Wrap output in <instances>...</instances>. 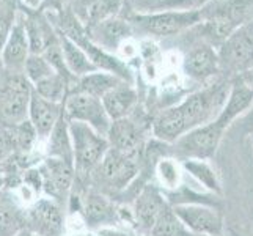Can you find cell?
Wrapping results in <instances>:
<instances>
[{
    "instance_id": "40",
    "label": "cell",
    "mask_w": 253,
    "mask_h": 236,
    "mask_svg": "<svg viewBox=\"0 0 253 236\" xmlns=\"http://www.w3.org/2000/svg\"><path fill=\"white\" fill-rule=\"evenodd\" d=\"M148 236H151V235H148Z\"/></svg>"
},
{
    "instance_id": "23",
    "label": "cell",
    "mask_w": 253,
    "mask_h": 236,
    "mask_svg": "<svg viewBox=\"0 0 253 236\" xmlns=\"http://www.w3.org/2000/svg\"><path fill=\"white\" fill-rule=\"evenodd\" d=\"M25 230V208L6 192L0 190V236H17Z\"/></svg>"
},
{
    "instance_id": "3",
    "label": "cell",
    "mask_w": 253,
    "mask_h": 236,
    "mask_svg": "<svg viewBox=\"0 0 253 236\" xmlns=\"http://www.w3.org/2000/svg\"><path fill=\"white\" fill-rule=\"evenodd\" d=\"M69 136L73 143L76 177H90L109 151L107 137L79 121H69Z\"/></svg>"
},
{
    "instance_id": "5",
    "label": "cell",
    "mask_w": 253,
    "mask_h": 236,
    "mask_svg": "<svg viewBox=\"0 0 253 236\" xmlns=\"http://www.w3.org/2000/svg\"><path fill=\"white\" fill-rule=\"evenodd\" d=\"M225 128L215 118L206 125L190 129L174 142V154L176 159H206L209 161L219 148Z\"/></svg>"
},
{
    "instance_id": "9",
    "label": "cell",
    "mask_w": 253,
    "mask_h": 236,
    "mask_svg": "<svg viewBox=\"0 0 253 236\" xmlns=\"http://www.w3.org/2000/svg\"><path fill=\"white\" fill-rule=\"evenodd\" d=\"M171 208L192 235L223 236V216L215 206L208 203H179Z\"/></svg>"
},
{
    "instance_id": "27",
    "label": "cell",
    "mask_w": 253,
    "mask_h": 236,
    "mask_svg": "<svg viewBox=\"0 0 253 236\" xmlns=\"http://www.w3.org/2000/svg\"><path fill=\"white\" fill-rule=\"evenodd\" d=\"M182 169L187 170L205 189L212 192L215 195H222V183L220 177L214 165L206 159H186L182 161Z\"/></svg>"
},
{
    "instance_id": "38",
    "label": "cell",
    "mask_w": 253,
    "mask_h": 236,
    "mask_svg": "<svg viewBox=\"0 0 253 236\" xmlns=\"http://www.w3.org/2000/svg\"><path fill=\"white\" fill-rule=\"evenodd\" d=\"M230 235H231V236H249V235H242V233H239V232H236V230H230Z\"/></svg>"
},
{
    "instance_id": "15",
    "label": "cell",
    "mask_w": 253,
    "mask_h": 236,
    "mask_svg": "<svg viewBox=\"0 0 253 236\" xmlns=\"http://www.w3.org/2000/svg\"><path fill=\"white\" fill-rule=\"evenodd\" d=\"M85 30L88 33V38L94 45L106 52L112 49L115 50L120 46V43L130 37V33H132L130 24L127 21L120 19L117 16H112L104 21L96 22L90 25V27H85Z\"/></svg>"
},
{
    "instance_id": "4",
    "label": "cell",
    "mask_w": 253,
    "mask_h": 236,
    "mask_svg": "<svg viewBox=\"0 0 253 236\" xmlns=\"http://www.w3.org/2000/svg\"><path fill=\"white\" fill-rule=\"evenodd\" d=\"M33 85L24 73L0 68V125H17L27 120Z\"/></svg>"
},
{
    "instance_id": "20",
    "label": "cell",
    "mask_w": 253,
    "mask_h": 236,
    "mask_svg": "<svg viewBox=\"0 0 253 236\" xmlns=\"http://www.w3.org/2000/svg\"><path fill=\"white\" fill-rule=\"evenodd\" d=\"M137 101H138L137 92L132 87V84L129 82H120L117 87H113L110 92H107L101 98L102 106L112 121L130 115Z\"/></svg>"
},
{
    "instance_id": "39",
    "label": "cell",
    "mask_w": 253,
    "mask_h": 236,
    "mask_svg": "<svg viewBox=\"0 0 253 236\" xmlns=\"http://www.w3.org/2000/svg\"><path fill=\"white\" fill-rule=\"evenodd\" d=\"M190 236H212V235H192L190 233Z\"/></svg>"
},
{
    "instance_id": "12",
    "label": "cell",
    "mask_w": 253,
    "mask_h": 236,
    "mask_svg": "<svg viewBox=\"0 0 253 236\" xmlns=\"http://www.w3.org/2000/svg\"><path fill=\"white\" fill-rule=\"evenodd\" d=\"M252 107H253V89L244 82L241 77H234L233 82L230 84L226 101L222 110L219 112V115L215 117V120L225 129H228L234 121L239 120Z\"/></svg>"
},
{
    "instance_id": "34",
    "label": "cell",
    "mask_w": 253,
    "mask_h": 236,
    "mask_svg": "<svg viewBox=\"0 0 253 236\" xmlns=\"http://www.w3.org/2000/svg\"><path fill=\"white\" fill-rule=\"evenodd\" d=\"M244 121H246V133L249 134V133H253V107L247 112V113H244V115L241 117Z\"/></svg>"
},
{
    "instance_id": "10",
    "label": "cell",
    "mask_w": 253,
    "mask_h": 236,
    "mask_svg": "<svg viewBox=\"0 0 253 236\" xmlns=\"http://www.w3.org/2000/svg\"><path fill=\"white\" fill-rule=\"evenodd\" d=\"M25 230L37 236H60L63 230L62 206L52 198H40L25 209Z\"/></svg>"
},
{
    "instance_id": "28",
    "label": "cell",
    "mask_w": 253,
    "mask_h": 236,
    "mask_svg": "<svg viewBox=\"0 0 253 236\" xmlns=\"http://www.w3.org/2000/svg\"><path fill=\"white\" fill-rule=\"evenodd\" d=\"M156 177H158L159 185L167 190H178L182 186V177H184V169L182 164L176 157L164 156L159 157L154 165Z\"/></svg>"
},
{
    "instance_id": "37",
    "label": "cell",
    "mask_w": 253,
    "mask_h": 236,
    "mask_svg": "<svg viewBox=\"0 0 253 236\" xmlns=\"http://www.w3.org/2000/svg\"><path fill=\"white\" fill-rule=\"evenodd\" d=\"M17 236H37V235H33L32 232H29V230H24V232H21Z\"/></svg>"
},
{
    "instance_id": "33",
    "label": "cell",
    "mask_w": 253,
    "mask_h": 236,
    "mask_svg": "<svg viewBox=\"0 0 253 236\" xmlns=\"http://www.w3.org/2000/svg\"><path fill=\"white\" fill-rule=\"evenodd\" d=\"M211 0H162L159 8L164 10H176V11H198L203 10Z\"/></svg>"
},
{
    "instance_id": "36",
    "label": "cell",
    "mask_w": 253,
    "mask_h": 236,
    "mask_svg": "<svg viewBox=\"0 0 253 236\" xmlns=\"http://www.w3.org/2000/svg\"><path fill=\"white\" fill-rule=\"evenodd\" d=\"M24 3L27 6V10H37L41 3V0H24Z\"/></svg>"
},
{
    "instance_id": "17",
    "label": "cell",
    "mask_w": 253,
    "mask_h": 236,
    "mask_svg": "<svg viewBox=\"0 0 253 236\" xmlns=\"http://www.w3.org/2000/svg\"><path fill=\"white\" fill-rule=\"evenodd\" d=\"M167 205V200H165L158 188L151 185L145 186L140 190V194L135 197L134 202V219L137 225L140 229L150 232L156 219H158V216Z\"/></svg>"
},
{
    "instance_id": "11",
    "label": "cell",
    "mask_w": 253,
    "mask_h": 236,
    "mask_svg": "<svg viewBox=\"0 0 253 236\" xmlns=\"http://www.w3.org/2000/svg\"><path fill=\"white\" fill-rule=\"evenodd\" d=\"M41 177V189L58 203V200H65L73 188L76 180L74 165L57 157H47L38 169Z\"/></svg>"
},
{
    "instance_id": "6",
    "label": "cell",
    "mask_w": 253,
    "mask_h": 236,
    "mask_svg": "<svg viewBox=\"0 0 253 236\" xmlns=\"http://www.w3.org/2000/svg\"><path fill=\"white\" fill-rule=\"evenodd\" d=\"M202 11H176L165 10L151 14H137L130 17V25H137L148 35L154 37H171L184 32L186 29L195 27L202 22Z\"/></svg>"
},
{
    "instance_id": "14",
    "label": "cell",
    "mask_w": 253,
    "mask_h": 236,
    "mask_svg": "<svg viewBox=\"0 0 253 236\" xmlns=\"http://www.w3.org/2000/svg\"><path fill=\"white\" fill-rule=\"evenodd\" d=\"M182 68L190 79L205 82L220 71L219 54L211 45L202 43V45L189 50L184 62H182Z\"/></svg>"
},
{
    "instance_id": "32",
    "label": "cell",
    "mask_w": 253,
    "mask_h": 236,
    "mask_svg": "<svg viewBox=\"0 0 253 236\" xmlns=\"http://www.w3.org/2000/svg\"><path fill=\"white\" fill-rule=\"evenodd\" d=\"M14 13V3H11L10 0H0V52L16 22Z\"/></svg>"
},
{
    "instance_id": "24",
    "label": "cell",
    "mask_w": 253,
    "mask_h": 236,
    "mask_svg": "<svg viewBox=\"0 0 253 236\" xmlns=\"http://www.w3.org/2000/svg\"><path fill=\"white\" fill-rule=\"evenodd\" d=\"M47 142V157H57V159L66 161L74 165L73 161V143L69 136V120L66 118L65 112L58 118L57 125L49 134Z\"/></svg>"
},
{
    "instance_id": "16",
    "label": "cell",
    "mask_w": 253,
    "mask_h": 236,
    "mask_svg": "<svg viewBox=\"0 0 253 236\" xmlns=\"http://www.w3.org/2000/svg\"><path fill=\"white\" fill-rule=\"evenodd\" d=\"M62 113H63V104L50 102L44 98H41L38 93L32 92L27 120L30 121V125L33 126L38 137L41 139L49 137L50 131L57 125Z\"/></svg>"
},
{
    "instance_id": "30",
    "label": "cell",
    "mask_w": 253,
    "mask_h": 236,
    "mask_svg": "<svg viewBox=\"0 0 253 236\" xmlns=\"http://www.w3.org/2000/svg\"><path fill=\"white\" fill-rule=\"evenodd\" d=\"M151 236H190V232L174 214L170 205L165 206L150 230Z\"/></svg>"
},
{
    "instance_id": "21",
    "label": "cell",
    "mask_w": 253,
    "mask_h": 236,
    "mask_svg": "<svg viewBox=\"0 0 253 236\" xmlns=\"http://www.w3.org/2000/svg\"><path fill=\"white\" fill-rule=\"evenodd\" d=\"M85 221L90 227H107L115 225L118 221V211L109 197L102 192H90L84 200Z\"/></svg>"
},
{
    "instance_id": "35",
    "label": "cell",
    "mask_w": 253,
    "mask_h": 236,
    "mask_svg": "<svg viewBox=\"0 0 253 236\" xmlns=\"http://www.w3.org/2000/svg\"><path fill=\"white\" fill-rule=\"evenodd\" d=\"M238 77H241L244 82H246L247 85H250L252 89H253V68H252V69H249V71H246L244 74L238 76Z\"/></svg>"
},
{
    "instance_id": "2",
    "label": "cell",
    "mask_w": 253,
    "mask_h": 236,
    "mask_svg": "<svg viewBox=\"0 0 253 236\" xmlns=\"http://www.w3.org/2000/svg\"><path fill=\"white\" fill-rule=\"evenodd\" d=\"M142 146L134 151H118L109 148L99 165L91 172L93 180L107 192H120L135 180L140 170Z\"/></svg>"
},
{
    "instance_id": "1",
    "label": "cell",
    "mask_w": 253,
    "mask_h": 236,
    "mask_svg": "<svg viewBox=\"0 0 253 236\" xmlns=\"http://www.w3.org/2000/svg\"><path fill=\"white\" fill-rule=\"evenodd\" d=\"M228 84H212L190 93L173 107L162 110L153 121V136L164 143H174L190 129L212 121L228 96Z\"/></svg>"
},
{
    "instance_id": "26",
    "label": "cell",
    "mask_w": 253,
    "mask_h": 236,
    "mask_svg": "<svg viewBox=\"0 0 253 236\" xmlns=\"http://www.w3.org/2000/svg\"><path fill=\"white\" fill-rule=\"evenodd\" d=\"M120 82H125V81H121L120 77L113 76L110 73L99 71L98 69V71H93L90 74H85L77 79L76 87L69 92H81V93H86L101 99L104 94L110 92L113 87H117Z\"/></svg>"
},
{
    "instance_id": "25",
    "label": "cell",
    "mask_w": 253,
    "mask_h": 236,
    "mask_svg": "<svg viewBox=\"0 0 253 236\" xmlns=\"http://www.w3.org/2000/svg\"><path fill=\"white\" fill-rule=\"evenodd\" d=\"M58 41H60V47H62V52H63L65 65L68 68V71L71 73L74 77L79 79L85 74L98 71L96 66L90 62V58L86 57L85 52L77 46L76 43H73L71 40L66 38L62 33H58Z\"/></svg>"
},
{
    "instance_id": "19",
    "label": "cell",
    "mask_w": 253,
    "mask_h": 236,
    "mask_svg": "<svg viewBox=\"0 0 253 236\" xmlns=\"http://www.w3.org/2000/svg\"><path fill=\"white\" fill-rule=\"evenodd\" d=\"M142 126L137 125L130 115L113 120L107 131V141L113 150L118 151H134L142 146Z\"/></svg>"
},
{
    "instance_id": "22",
    "label": "cell",
    "mask_w": 253,
    "mask_h": 236,
    "mask_svg": "<svg viewBox=\"0 0 253 236\" xmlns=\"http://www.w3.org/2000/svg\"><path fill=\"white\" fill-rule=\"evenodd\" d=\"M121 6L120 0H74L73 13L79 19L84 27L117 16Z\"/></svg>"
},
{
    "instance_id": "31",
    "label": "cell",
    "mask_w": 253,
    "mask_h": 236,
    "mask_svg": "<svg viewBox=\"0 0 253 236\" xmlns=\"http://www.w3.org/2000/svg\"><path fill=\"white\" fill-rule=\"evenodd\" d=\"M24 76L27 77V81L35 85L41 82L42 79H46L49 76H52L55 71L52 69V66L49 65V62L44 58V55H35L30 54L29 58L25 60L24 65Z\"/></svg>"
},
{
    "instance_id": "13",
    "label": "cell",
    "mask_w": 253,
    "mask_h": 236,
    "mask_svg": "<svg viewBox=\"0 0 253 236\" xmlns=\"http://www.w3.org/2000/svg\"><path fill=\"white\" fill-rule=\"evenodd\" d=\"M29 55L30 47L24 29V21L16 19L2 47V52H0V68L11 73H22L25 60L29 58Z\"/></svg>"
},
{
    "instance_id": "8",
    "label": "cell",
    "mask_w": 253,
    "mask_h": 236,
    "mask_svg": "<svg viewBox=\"0 0 253 236\" xmlns=\"http://www.w3.org/2000/svg\"><path fill=\"white\" fill-rule=\"evenodd\" d=\"M63 112L69 121H79L94 129L96 133L107 136L112 120L99 98L81 92H69L63 102Z\"/></svg>"
},
{
    "instance_id": "7",
    "label": "cell",
    "mask_w": 253,
    "mask_h": 236,
    "mask_svg": "<svg viewBox=\"0 0 253 236\" xmlns=\"http://www.w3.org/2000/svg\"><path fill=\"white\" fill-rule=\"evenodd\" d=\"M220 69L238 77L253 68V29L242 25L234 30L219 47Z\"/></svg>"
},
{
    "instance_id": "29",
    "label": "cell",
    "mask_w": 253,
    "mask_h": 236,
    "mask_svg": "<svg viewBox=\"0 0 253 236\" xmlns=\"http://www.w3.org/2000/svg\"><path fill=\"white\" fill-rule=\"evenodd\" d=\"M69 89H71V87H69L66 79L57 73H54L52 76L42 79L41 82L33 85L35 93H38L41 98H44L50 102H57V104L65 102L66 96L69 93Z\"/></svg>"
},
{
    "instance_id": "18",
    "label": "cell",
    "mask_w": 253,
    "mask_h": 236,
    "mask_svg": "<svg viewBox=\"0 0 253 236\" xmlns=\"http://www.w3.org/2000/svg\"><path fill=\"white\" fill-rule=\"evenodd\" d=\"M22 21L25 35H27L30 54L42 55L49 45H52L58 38L57 30L46 16L38 13H29L27 17H22Z\"/></svg>"
}]
</instances>
